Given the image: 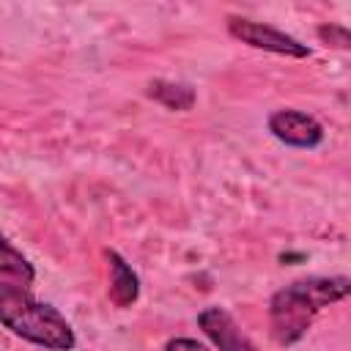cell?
Returning <instances> with one entry per match:
<instances>
[{"label":"cell","instance_id":"ba28073f","mask_svg":"<svg viewBox=\"0 0 351 351\" xmlns=\"http://www.w3.org/2000/svg\"><path fill=\"white\" fill-rule=\"evenodd\" d=\"M145 93H148V99H154L156 104H162L173 112H186L197 101L195 88L186 82H176V80H151Z\"/></svg>","mask_w":351,"mask_h":351},{"label":"cell","instance_id":"5b68a950","mask_svg":"<svg viewBox=\"0 0 351 351\" xmlns=\"http://www.w3.org/2000/svg\"><path fill=\"white\" fill-rule=\"evenodd\" d=\"M197 326L214 343L217 351H258L255 343L247 337V332H241L236 318L219 304L203 307L197 313Z\"/></svg>","mask_w":351,"mask_h":351},{"label":"cell","instance_id":"8992f818","mask_svg":"<svg viewBox=\"0 0 351 351\" xmlns=\"http://www.w3.org/2000/svg\"><path fill=\"white\" fill-rule=\"evenodd\" d=\"M36 280L33 263L8 241H0V293H30Z\"/></svg>","mask_w":351,"mask_h":351},{"label":"cell","instance_id":"6da1fadb","mask_svg":"<svg viewBox=\"0 0 351 351\" xmlns=\"http://www.w3.org/2000/svg\"><path fill=\"white\" fill-rule=\"evenodd\" d=\"M346 296H351V277L343 274H315L282 285L269 299V332L274 343H299L310 332L318 313L335 302H343Z\"/></svg>","mask_w":351,"mask_h":351},{"label":"cell","instance_id":"9c48e42d","mask_svg":"<svg viewBox=\"0 0 351 351\" xmlns=\"http://www.w3.org/2000/svg\"><path fill=\"white\" fill-rule=\"evenodd\" d=\"M315 36L321 44L332 47V49H351V27L340 25V22H324L315 27Z\"/></svg>","mask_w":351,"mask_h":351},{"label":"cell","instance_id":"30bf717a","mask_svg":"<svg viewBox=\"0 0 351 351\" xmlns=\"http://www.w3.org/2000/svg\"><path fill=\"white\" fill-rule=\"evenodd\" d=\"M165 351H211V348L195 337H170L165 343Z\"/></svg>","mask_w":351,"mask_h":351},{"label":"cell","instance_id":"277c9868","mask_svg":"<svg viewBox=\"0 0 351 351\" xmlns=\"http://www.w3.org/2000/svg\"><path fill=\"white\" fill-rule=\"evenodd\" d=\"M269 132L274 140H280L282 145H291V148H318L324 143V126L318 118H313L310 112L304 110H296V107H282V110H274L266 121Z\"/></svg>","mask_w":351,"mask_h":351},{"label":"cell","instance_id":"7a4b0ae2","mask_svg":"<svg viewBox=\"0 0 351 351\" xmlns=\"http://www.w3.org/2000/svg\"><path fill=\"white\" fill-rule=\"evenodd\" d=\"M0 321L16 337L47 351H74L77 335L58 307L30 293H0Z\"/></svg>","mask_w":351,"mask_h":351},{"label":"cell","instance_id":"52a82bcc","mask_svg":"<svg viewBox=\"0 0 351 351\" xmlns=\"http://www.w3.org/2000/svg\"><path fill=\"white\" fill-rule=\"evenodd\" d=\"M107 266H110V285H107V296L115 307L126 310L140 299V277L137 271L123 261V255H118L115 250L104 252Z\"/></svg>","mask_w":351,"mask_h":351},{"label":"cell","instance_id":"3957f363","mask_svg":"<svg viewBox=\"0 0 351 351\" xmlns=\"http://www.w3.org/2000/svg\"><path fill=\"white\" fill-rule=\"evenodd\" d=\"M228 33L236 41H241L252 49L271 52V55H285V58H310L313 55V49L307 44L288 36L285 30H277L266 22H255V19H247V16L230 14L228 16Z\"/></svg>","mask_w":351,"mask_h":351}]
</instances>
